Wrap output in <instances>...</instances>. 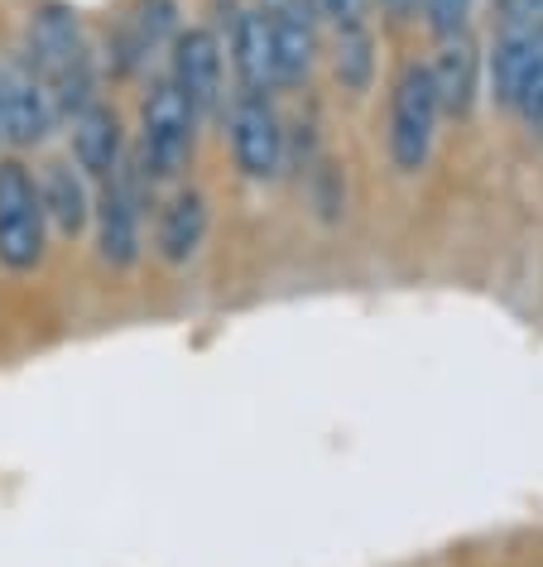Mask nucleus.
Segmentation results:
<instances>
[{"label": "nucleus", "instance_id": "10", "mask_svg": "<svg viewBox=\"0 0 543 567\" xmlns=\"http://www.w3.org/2000/svg\"><path fill=\"white\" fill-rule=\"evenodd\" d=\"M212 236V197L193 183H174L150 212V250L164 269H188Z\"/></svg>", "mask_w": 543, "mask_h": 567}, {"label": "nucleus", "instance_id": "15", "mask_svg": "<svg viewBox=\"0 0 543 567\" xmlns=\"http://www.w3.org/2000/svg\"><path fill=\"white\" fill-rule=\"evenodd\" d=\"M332 73L351 96L370 92V82H376V34H370V24H341L337 30Z\"/></svg>", "mask_w": 543, "mask_h": 567}, {"label": "nucleus", "instance_id": "8", "mask_svg": "<svg viewBox=\"0 0 543 567\" xmlns=\"http://www.w3.org/2000/svg\"><path fill=\"white\" fill-rule=\"evenodd\" d=\"M168 68L164 78L174 82V92L197 111V121H217L226 106V49L222 34L212 24H183L168 44Z\"/></svg>", "mask_w": 543, "mask_h": 567}, {"label": "nucleus", "instance_id": "1", "mask_svg": "<svg viewBox=\"0 0 543 567\" xmlns=\"http://www.w3.org/2000/svg\"><path fill=\"white\" fill-rule=\"evenodd\" d=\"M24 63L44 78V87L59 106V116H78L102 96V59L88 34V24L73 6L63 0H44L30 20H24V44L16 49Z\"/></svg>", "mask_w": 543, "mask_h": 567}, {"label": "nucleus", "instance_id": "19", "mask_svg": "<svg viewBox=\"0 0 543 567\" xmlns=\"http://www.w3.org/2000/svg\"><path fill=\"white\" fill-rule=\"evenodd\" d=\"M495 20H514V24H529V30L543 34V0H500Z\"/></svg>", "mask_w": 543, "mask_h": 567}, {"label": "nucleus", "instance_id": "14", "mask_svg": "<svg viewBox=\"0 0 543 567\" xmlns=\"http://www.w3.org/2000/svg\"><path fill=\"white\" fill-rule=\"evenodd\" d=\"M481 53L467 34H448L438 39V53L428 59V78H433V92H438V106L442 116H471L481 102Z\"/></svg>", "mask_w": 543, "mask_h": 567}, {"label": "nucleus", "instance_id": "12", "mask_svg": "<svg viewBox=\"0 0 543 567\" xmlns=\"http://www.w3.org/2000/svg\"><path fill=\"white\" fill-rule=\"evenodd\" d=\"M68 135H73L68 159H73L92 183L111 178L125 159H131V131H125L121 111L111 106L106 96H96L92 106H82L78 116H68Z\"/></svg>", "mask_w": 543, "mask_h": 567}, {"label": "nucleus", "instance_id": "2", "mask_svg": "<svg viewBox=\"0 0 543 567\" xmlns=\"http://www.w3.org/2000/svg\"><path fill=\"white\" fill-rule=\"evenodd\" d=\"M197 111L174 92V82L164 73L150 78L145 96H140V131L131 140V159L135 168L150 178V188H174L183 183L197 150Z\"/></svg>", "mask_w": 543, "mask_h": 567}, {"label": "nucleus", "instance_id": "20", "mask_svg": "<svg viewBox=\"0 0 543 567\" xmlns=\"http://www.w3.org/2000/svg\"><path fill=\"white\" fill-rule=\"evenodd\" d=\"M370 6L380 10L390 24H409V20H419V10H423V0H370Z\"/></svg>", "mask_w": 543, "mask_h": 567}, {"label": "nucleus", "instance_id": "7", "mask_svg": "<svg viewBox=\"0 0 543 567\" xmlns=\"http://www.w3.org/2000/svg\"><path fill=\"white\" fill-rule=\"evenodd\" d=\"M183 30V6L178 0H131L116 20L106 24V39L96 44V59H102V73L131 82L145 78L150 63L168 53L174 34Z\"/></svg>", "mask_w": 543, "mask_h": 567}, {"label": "nucleus", "instance_id": "6", "mask_svg": "<svg viewBox=\"0 0 543 567\" xmlns=\"http://www.w3.org/2000/svg\"><path fill=\"white\" fill-rule=\"evenodd\" d=\"M49 221L34 188V168L20 154L0 159V269L6 275H34L49 260Z\"/></svg>", "mask_w": 543, "mask_h": 567}, {"label": "nucleus", "instance_id": "13", "mask_svg": "<svg viewBox=\"0 0 543 567\" xmlns=\"http://www.w3.org/2000/svg\"><path fill=\"white\" fill-rule=\"evenodd\" d=\"M222 34V49H226V63L236 73V92H279V78H275V44H269V24L255 6H236L226 16V30Z\"/></svg>", "mask_w": 543, "mask_h": 567}, {"label": "nucleus", "instance_id": "9", "mask_svg": "<svg viewBox=\"0 0 543 567\" xmlns=\"http://www.w3.org/2000/svg\"><path fill=\"white\" fill-rule=\"evenodd\" d=\"M59 125L63 116L53 106L44 78L20 53H6L0 59V145H10L16 154L39 150V145H49Z\"/></svg>", "mask_w": 543, "mask_h": 567}, {"label": "nucleus", "instance_id": "5", "mask_svg": "<svg viewBox=\"0 0 543 567\" xmlns=\"http://www.w3.org/2000/svg\"><path fill=\"white\" fill-rule=\"evenodd\" d=\"M438 125H442V106L433 92V78H428V63H404L390 87V116H385V150H390V164L404 178L423 174L428 159L438 150Z\"/></svg>", "mask_w": 543, "mask_h": 567}, {"label": "nucleus", "instance_id": "18", "mask_svg": "<svg viewBox=\"0 0 543 567\" xmlns=\"http://www.w3.org/2000/svg\"><path fill=\"white\" fill-rule=\"evenodd\" d=\"M313 10H318V20H332L341 30V24H366L370 0H313Z\"/></svg>", "mask_w": 543, "mask_h": 567}, {"label": "nucleus", "instance_id": "21", "mask_svg": "<svg viewBox=\"0 0 543 567\" xmlns=\"http://www.w3.org/2000/svg\"><path fill=\"white\" fill-rule=\"evenodd\" d=\"M255 10L260 16H318L313 0H255Z\"/></svg>", "mask_w": 543, "mask_h": 567}, {"label": "nucleus", "instance_id": "11", "mask_svg": "<svg viewBox=\"0 0 543 567\" xmlns=\"http://www.w3.org/2000/svg\"><path fill=\"white\" fill-rule=\"evenodd\" d=\"M34 188H39V203H44L49 236H59V240L88 236L96 183L82 174V168L68 159V154H53V159H44V164L34 168Z\"/></svg>", "mask_w": 543, "mask_h": 567}, {"label": "nucleus", "instance_id": "16", "mask_svg": "<svg viewBox=\"0 0 543 567\" xmlns=\"http://www.w3.org/2000/svg\"><path fill=\"white\" fill-rule=\"evenodd\" d=\"M471 10H477V0H423L428 30H433L438 39H448V34H467Z\"/></svg>", "mask_w": 543, "mask_h": 567}, {"label": "nucleus", "instance_id": "3", "mask_svg": "<svg viewBox=\"0 0 543 567\" xmlns=\"http://www.w3.org/2000/svg\"><path fill=\"white\" fill-rule=\"evenodd\" d=\"M150 207L154 188L150 178L135 168V159H125L116 174L96 183L92 197V246L96 260L106 269H135L150 250Z\"/></svg>", "mask_w": 543, "mask_h": 567}, {"label": "nucleus", "instance_id": "17", "mask_svg": "<svg viewBox=\"0 0 543 567\" xmlns=\"http://www.w3.org/2000/svg\"><path fill=\"white\" fill-rule=\"evenodd\" d=\"M510 116H520V125H524V131L543 140V68H539V73L524 82V92L514 96Z\"/></svg>", "mask_w": 543, "mask_h": 567}, {"label": "nucleus", "instance_id": "4", "mask_svg": "<svg viewBox=\"0 0 543 567\" xmlns=\"http://www.w3.org/2000/svg\"><path fill=\"white\" fill-rule=\"evenodd\" d=\"M226 150L246 183H275L289 168V121L279 116L275 92H232L222 106Z\"/></svg>", "mask_w": 543, "mask_h": 567}]
</instances>
